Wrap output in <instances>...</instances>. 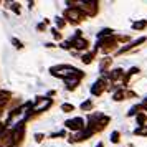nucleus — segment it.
Instances as JSON below:
<instances>
[{
    "instance_id": "f257e3e1",
    "label": "nucleus",
    "mask_w": 147,
    "mask_h": 147,
    "mask_svg": "<svg viewBox=\"0 0 147 147\" xmlns=\"http://www.w3.org/2000/svg\"><path fill=\"white\" fill-rule=\"evenodd\" d=\"M81 124H83V121H81V119H74V121H68V122H66V126L71 127V129H80Z\"/></svg>"
}]
</instances>
